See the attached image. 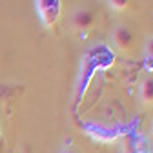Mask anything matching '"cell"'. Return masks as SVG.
<instances>
[{
    "mask_svg": "<svg viewBox=\"0 0 153 153\" xmlns=\"http://www.w3.org/2000/svg\"><path fill=\"white\" fill-rule=\"evenodd\" d=\"M140 99L144 104H153V79H144L140 82Z\"/></svg>",
    "mask_w": 153,
    "mask_h": 153,
    "instance_id": "obj_5",
    "label": "cell"
},
{
    "mask_svg": "<svg viewBox=\"0 0 153 153\" xmlns=\"http://www.w3.org/2000/svg\"><path fill=\"white\" fill-rule=\"evenodd\" d=\"M22 153H29V148H27V146H26V148H24V149H22Z\"/></svg>",
    "mask_w": 153,
    "mask_h": 153,
    "instance_id": "obj_9",
    "label": "cell"
},
{
    "mask_svg": "<svg viewBox=\"0 0 153 153\" xmlns=\"http://www.w3.org/2000/svg\"><path fill=\"white\" fill-rule=\"evenodd\" d=\"M113 42L122 53H131L133 48H135V38H133V33L126 27V26H119L113 31Z\"/></svg>",
    "mask_w": 153,
    "mask_h": 153,
    "instance_id": "obj_3",
    "label": "cell"
},
{
    "mask_svg": "<svg viewBox=\"0 0 153 153\" xmlns=\"http://www.w3.org/2000/svg\"><path fill=\"white\" fill-rule=\"evenodd\" d=\"M106 56H109V55H106ZM106 56H100V53H99L97 49L91 51V53H88V55L84 56L82 68H80V79H79V84H76L75 104H80L84 93H86V89H88V84L91 82L93 75H95V69L109 66V62H102V59H106Z\"/></svg>",
    "mask_w": 153,
    "mask_h": 153,
    "instance_id": "obj_1",
    "label": "cell"
},
{
    "mask_svg": "<svg viewBox=\"0 0 153 153\" xmlns=\"http://www.w3.org/2000/svg\"><path fill=\"white\" fill-rule=\"evenodd\" d=\"M0 142H2V139H0Z\"/></svg>",
    "mask_w": 153,
    "mask_h": 153,
    "instance_id": "obj_11",
    "label": "cell"
},
{
    "mask_svg": "<svg viewBox=\"0 0 153 153\" xmlns=\"http://www.w3.org/2000/svg\"><path fill=\"white\" fill-rule=\"evenodd\" d=\"M144 66H146V69H148V71H153V56H146Z\"/></svg>",
    "mask_w": 153,
    "mask_h": 153,
    "instance_id": "obj_8",
    "label": "cell"
},
{
    "mask_svg": "<svg viewBox=\"0 0 153 153\" xmlns=\"http://www.w3.org/2000/svg\"><path fill=\"white\" fill-rule=\"evenodd\" d=\"M60 153H73L71 149H64V151H60Z\"/></svg>",
    "mask_w": 153,
    "mask_h": 153,
    "instance_id": "obj_10",
    "label": "cell"
},
{
    "mask_svg": "<svg viewBox=\"0 0 153 153\" xmlns=\"http://www.w3.org/2000/svg\"><path fill=\"white\" fill-rule=\"evenodd\" d=\"M108 2L115 11H124L128 7V4H129V0H108Z\"/></svg>",
    "mask_w": 153,
    "mask_h": 153,
    "instance_id": "obj_6",
    "label": "cell"
},
{
    "mask_svg": "<svg viewBox=\"0 0 153 153\" xmlns=\"http://www.w3.org/2000/svg\"><path fill=\"white\" fill-rule=\"evenodd\" d=\"M146 55L153 56V38H149V40L146 42Z\"/></svg>",
    "mask_w": 153,
    "mask_h": 153,
    "instance_id": "obj_7",
    "label": "cell"
},
{
    "mask_svg": "<svg viewBox=\"0 0 153 153\" xmlns=\"http://www.w3.org/2000/svg\"><path fill=\"white\" fill-rule=\"evenodd\" d=\"M95 22V16L89 9H76L71 16V24L76 31H86L93 26Z\"/></svg>",
    "mask_w": 153,
    "mask_h": 153,
    "instance_id": "obj_4",
    "label": "cell"
},
{
    "mask_svg": "<svg viewBox=\"0 0 153 153\" xmlns=\"http://www.w3.org/2000/svg\"><path fill=\"white\" fill-rule=\"evenodd\" d=\"M36 11H38V16H40L44 27L53 29L60 18L62 2L60 0H36Z\"/></svg>",
    "mask_w": 153,
    "mask_h": 153,
    "instance_id": "obj_2",
    "label": "cell"
}]
</instances>
